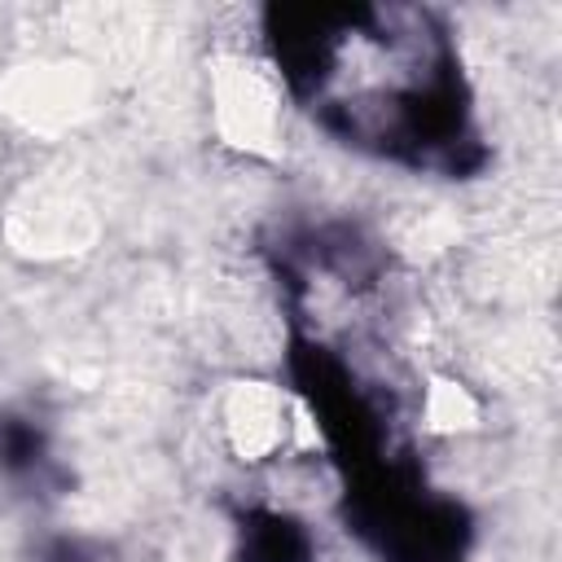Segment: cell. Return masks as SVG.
<instances>
[{"instance_id":"1","label":"cell","mask_w":562,"mask_h":562,"mask_svg":"<svg viewBox=\"0 0 562 562\" xmlns=\"http://www.w3.org/2000/svg\"><path fill=\"white\" fill-rule=\"evenodd\" d=\"M263 48L290 101L334 140L448 176L479 167L461 57L430 9L272 4Z\"/></svg>"},{"instance_id":"2","label":"cell","mask_w":562,"mask_h":562,"mask_svg":"<svg viewBox=\"0 0 562 562\" xmlns=\"http://www.w3.org/2000/svg\"><path fill=\"white\" fill-rule=\"evenodd\" d=\"M57 474L48 426L31 413H0V487L9 496H40Z\"/></svg>"},{"instance_id":"3","label":"cell","mask_w":562,"mask_h":562,"mask_svg":"<svg viewBox=\"0 0 562 562\" xmlns=\"http://www.w3.org/2000/svg\"><path fill=\"white\" fill-rule=\"evenodd\" d=\"M40 562H105V549L83 536H57L40 549Z\"/></svg>"}]
</instances>
